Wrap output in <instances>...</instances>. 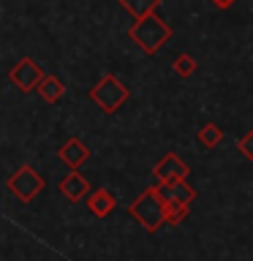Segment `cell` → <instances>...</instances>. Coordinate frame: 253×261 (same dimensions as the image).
Returning a JSON list of instances; mask_svg holds the SVG:
<instances>
[{
	"label": "cell",
	"mask_w": 253,
	"mask_h": 261,
	"mask_svg": "<svg viewBox=\"0 0 253 261\" xmlns=\"http://www.w3.org/2000/svg\"><path fill=\"white\" fill-rule=\"evenodd\" d=\"M128 212L150 234L158 231V228L166 223V218H169V204H166V199H163V193H161V185L158 188H147L142 196H136V201L128 207Z\"/></svg>",
	"instance_id": "1"
},
{
	"label": "cell",
	"mask_w": 253,
	"mask_h": 261,
	"mask_svg": "<svg viewBox=\"0 0 253 261\" xmlns=\"http://www.w3.org/2000/svg\"><path fill=\"white\" fill-rule=\"evenodd\" d=\"M128 36H131V41H134V44H139V49H142V52L155 55V52H158V49L171 38V30H169V24L163 22V19H158L155 14H150V16H144V19H139V22L131 24V28H128Z\"/></svg>",
	"instance_id": "2"
},
{
	"label": "cell",
	"mask_w": 253,
	"mask_h": 261,
	"mask_svg": "<svg viewBox=\"0 0 253 261\" xmlns=\"http://www.w3.org/2000/svg\"><path fill=\"white\" fill-rule=\"evenodd\" d=\"M90 98H93V103L101 106V112L112 114V112H117L120 106L128 101V87L122 85L114 73H106V76L90 90Z\"/></svg>",
	"instance_id": "3"
},
{
	"label": "cell",
	"mask_w": 253,
	"mask_h": 261,
	"mask_svg": "<svg viewBox=\"0 0 253 261\" xmlns=\"http://www.w3.org/2000/svg\"><path fill=\"white\" fill-rule=\"evenodd\" d=\"M44 188H46V179L33 166H19L11 177H8V191H11L22 204H30Z\"/></svg>",
	"instance_id": "4"
},
{
	"label": "cell",
	"mask_w": 253,
	"mask_h": 261,
	"mask_svg": "<svg viewBox=\"0 0 253 261\" xmlns=\"http://www.w3.org/2000/svg\"><path fill=\"white\" fill-rule=\"evenodd\" d=\"M8 76H11V82L22 90V93H30V90H38V85L44 82L46 73L36 65V60H30V57H22V60L16 63L11 71H8Z\"/></svg>",
	"instance_id": "5"
},
{
	"label": "cell",
	"mask_w": 253,
	"mask_h": 261,
	"mask_svg": "<svg viewBox=\"0 0 253 261\" xmlns=\"http://www.w3.org/2000/svg\"><path fill=\"white\" fill-rule=\"evenodd\" d=\"M153 174H155V179H158L161 185H166V182H174V179H185L188 174H191V169L183 163V158H177L174 152H169V155H163V158L155 163Z\"/></svg>",
	"instance_id": "6"
},
{
	"label": "cell",
	"mask_w": 253,
	"mask_h": 261,
	"mask_svg": "<svg viewBox=\"0 0 253 261\" xmlns=\"http://www.w3.org/2000/svg\"><path fill=\"white\" fill-rule=\"evenodd\" d=\"M57 188H60V193H63L68 201H73V204L82 201L85 196L93 193V191H90L87 177H82L79 171H71V174H65V177L60 179V185H57Z\"/></svg>",
	"instance_id": "7"
},
{
	"label": "cell",
	"mask_w": 253,
	"mask_h": 261,
	"mask_svg": "<svg viewBox=\"0 0 253 261\" xmlns=\"http://www.w3.org/2000/svg\"><path fill=\"white\" fill-rule=\"evenodd\" d=\"M161 193L166 204H191L196 199V191L188 185V179H174V182L161 185Z\"/></svg>",
	"instance_id": "8"
},
{
	"label": "cell",
	"mask_w": 253,
	"mask_h": 261,
	"mask_svg": "<svg viewBox=\"0 0 253 261\" xmlns=\"http://www.w3.org/2000/svg\"><path fill=\"white\" fill-rule=\"evenodd\" d=\"M57 155H60V161L65 163V166H71L73 171H77L82 163L90 158V150L79 142V139H68V142H65L60 150H57Z\"/></svg>",
	"instance_id": "9"
},
{
	"label": "cell",
	"mask_w": 253,
	"mask_h": 261,
	"mask_svg": "<svg viewBox=\"0 0 253 261\" xmlns=\"http://www.w3.org/2000/svg\"><path fill=\"white\" fill-rule=\"evenodd\" d=\"M87 207H90V212H93L95 218H106L114 207H117V199H114L109 191L98 188V191H93L87 196Z\"/></svg>",
	"instance_id": "10"
},
{
	"label": "cell",
	"mask_w": 253,
	"mask_h": 261,
	"mask_svg": "<svg viewBox=\"0 0 253 261\" xmlns=\"http://www.w3.org/2000/svg\"><path fill=\"white\" fill-rule=\"evenodd\" d=\"M120 6L139 22V19H144V16H150L155 8L161 6V0H120Z\"/></svg>",
	"instance_id": "11"
},
{
	"label": "cell",
	"mask_w": 253,
	"mask_h": 261,
	"mask_svg": "<svg viewBox=\"0 0 253 261\" xmlns=\"http://www.w3.org/2000/svg\"><path fill=\"white\" fill-rule=\"evenodd\" d=\"M65 93V87H63V82L57 79V76H44V82L38 85V95L44 98L46 103H55V101H60Z\"/></svg>",
	"instance_id": "12"
},
{
	"label": "cell",
	"mask_w": 253,
	"mask_h": 261,
	"mask_svg": "<svg viewBox=\"0 0 253 261\" xmlns=\"http://www.w3.org/2000/svg\"><path fill=\"white\" fill-rule=\"evenodd\" d=\"M220 139H223V130H220L215 122H207V125H201V130H199V142H201L204 147H218Z\"/></svg>",
	"instance_id": "13"
},
{
	"label": "cell",
	"mask_w": 253,
	"mask_h": 261,
	"mask_svg": "<svg viewBox=\"0 0 253 261\" xmlns=\"http://www.w3.org/2000/svg\"><path fill=\"white\" fill-rule=\"evenodd\" d=\"M193 71H196V60L191 55H180L174 60V73L177 76H191Z\"/></svg>",
	"instance_id": "14"
},
{
	"label": "cell",
	"mask_w": 253,
	"mask_h": 261,
	"mask_svg": "<svg viewBox=\"0 0 253 261\" xmlns=\"http://www.w3.org/2000/svg\"><path fill=\"white\" fill-rule=\"evenodd\" d=\"M188 207H191V204H169V218H166V223H169V226H177L180 220L188 215Z\"/></svg>",
	"instance_id": "15"
},
{
	"label": "cell",
	"mask_w": 253,
	"mask_h": 261,
	"mask_svg": "<svg viewBox=\"0 0 253 261\" xmlns=\"http://www.w3.org/2000/svg\"><path fill=\"white\" fill-rule=\"evenodd\" d=\"M237 150L242 152V158L253 161V130H248L245 136H240V142H237Z\"/></svg>",
	"instance_id": "16"
},
{
	"label": "cell",
	"mask_w": 253,
	"mask_h": 261,
	"mask_svg": "<svg viewBox=\"0 0 253 261\" xmlns=\"http://www.w3.org/2000/svg\"><path fill=\"white\" fill-rule=\"evenodd\" d=\"M210 3L215 6V8H232V6L237 3V0H210Z\"/></svg>",
	"instance_id": "17"
}]
</instances>
